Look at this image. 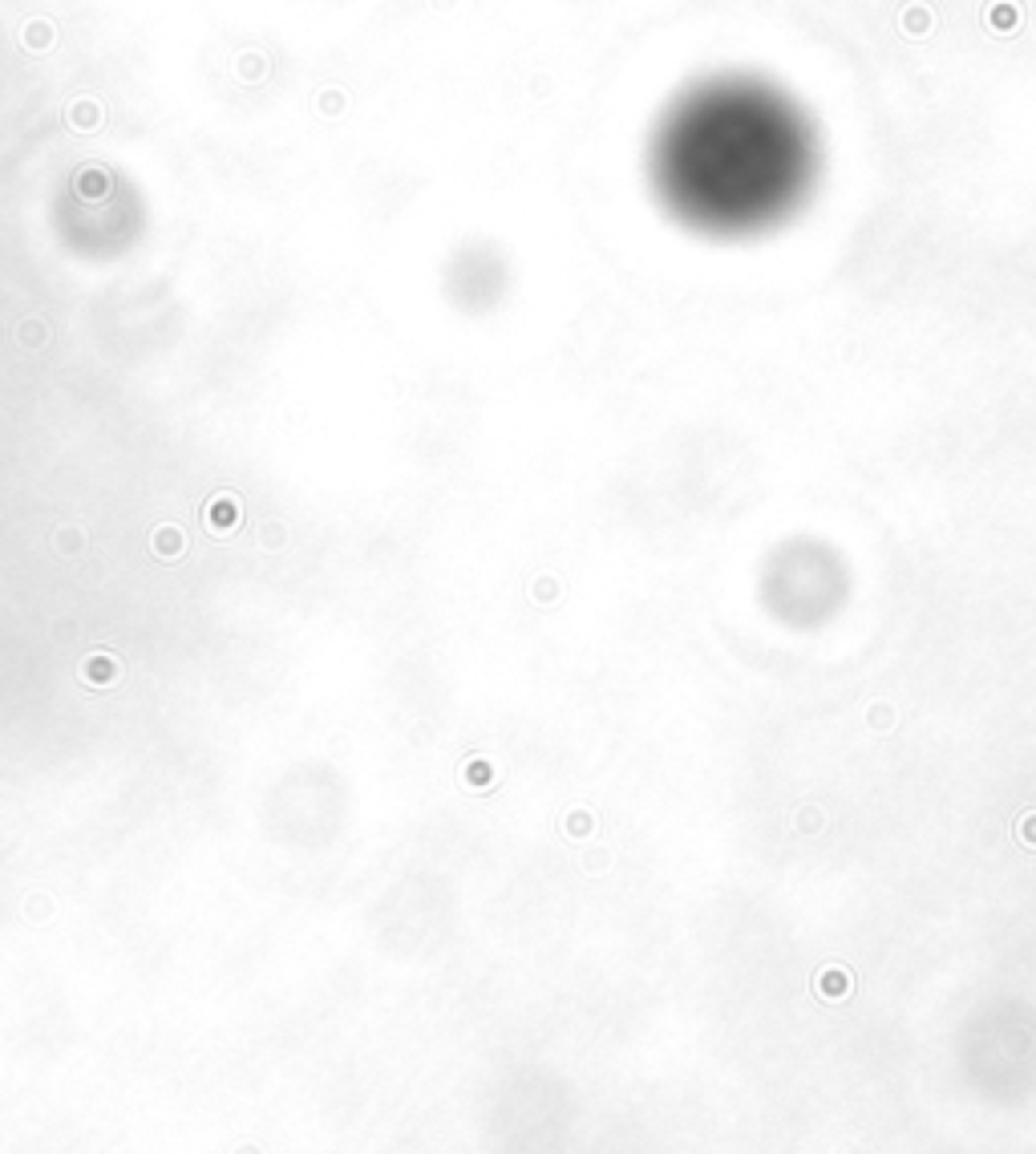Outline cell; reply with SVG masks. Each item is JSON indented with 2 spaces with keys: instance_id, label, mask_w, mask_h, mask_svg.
I'll return each instance as SVG.
<instances>
[{
  "instance_id": "1",
  "label": "cell",
  "mask_w": 1036,
  "mask_h": 1154,
  "mask_svg": "<svg viewBox=\"0 0 1036 1154\" xmlns=\"http://www.w3.org/2000/svg\"><path fill=\"white\" fill-rule=\"evenodd\" d=\"M810 150L782 105L745 90L689 102L660 142V183L704 227L777 219L806 183Z\"/></svg>"
}]
</instances>
